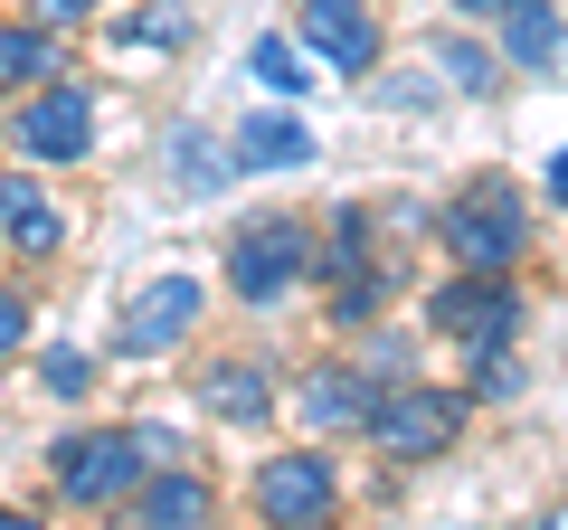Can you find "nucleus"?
<instances>
[{"mask_svg": "<svg viewBox=\"0 0 568 530\" xmlns=\"http://www.w3.org/2000/svg\"><path fill=\"white\" fill-rule=\"evenodd\" d=\"M0 143H10V114H0Z\"/></svg>", "mask_w": 568, "mask_h": 530, "instance_id": "30", "label": "nucleus"}, {"mask_svg": "<svg viewBox=\"0 0 568 530\" xmlns=\"http://www.w3.org/2000/svg\"><path fill=\"white\" fill-rule=\"evenodd\" d=\"M200 408L219 417V427H275V408H284L275 360H256V350H219V360H200Z\"/></svg>", "mask_w": 568, "mask_h": 530, "instance_id": "10", "label": "nucleus"}, {"mask_svg": "<svg viewBox=\"0 0 568 530\" xmlns=\"http://www.w3.org/2000/svg\"><path fill=\"white\" fill-rule=\"evenodd\" d=\"M123 521H133V530H200V521H219V483H209L190 455H181V465H152L142 492L123 502Z\"/></svg>", "mask_w": 568, "mask_h": 530, "instance_id": "13", "label": "nucleus"}, {"mask_svg": "<svg viewBox=\"0 0 568 530\" xmlns=\"http://www.w3.org/2000/svg\"><path fill=\"white\" fill-rule=\"evenodd\" d=\"M493 48H503V67L559 77V67H568V10H559V0H503V20H493Z\"/></svg>", "mask_w": 568, "mask_h": 530, "instance_id": "14", "label": "nucleus"}, {"mask_svg": "<svg viewBox=\"0 0 568 530\" xmlns=\"http://www.w3.org/2000/svg\"><path fill=\"white\" fill-rule=\"evenodd\" d=\"M200 313H209V285H200V275H152V285L123 304L114 350H123V360H162V350H181L190 332H200Z\"/></svg>", "mask_w": 568, "mask_h": 530, "instance_id": "8", "label": "nucleus"}, {"mask_svg": "<svg viewBox=\"0 0 568 530\" xmlns=\"http://www.w3.org/2000/svg\"><path fill=\"white\" fill-rule=\"evenodd\" d=\"M369 408H379V379H369V360H323L304 388H294V417H304V436H369Z\"/></svg>", "mask_w": 568, "mask_h": 530, "instance_id": "11", "label": "nucleus"}, {"mask_svg": "<svg viewBox=\"0 0 568 530\" xmlns=\"http://www.w3.org/2000/svg\"><path fill=\"white\" fill-rule=\"evenodd\" d=\"M20 342H29V294H20V285H0V360H10Z\"/></svg>", "mask_w": 568, "mask_h": 530, "instance_id": "27", "label": "nucleus"}, {"mask_svg": "<svg viewBox=\"0 0 568 530\" xmlns=\"http://www.w3.org/2000/svg\"><path fill=\"white\" fill-rule=\"evenodd\" d=\"M133 436H142V446H152V465H181V455H190V446H181V436H171V427H162V417H142V427H133Z\"/></svg>", "mask_w": 568, "mask_h": 530, "instance_id": "28", "label": "nucleus"}, {"mask_svg": "<svg viewBox=\"0 0 568 530\" xmlns=\"http://www.w3.org/2000/svg\"><path fill=\"white\" fill-rule=\"evenodd\" d=\"M190 39H200V10L190 0H142V10L114 20V48H190Z\"/></svg>", "mask_w": 568, "mask_h": 530, "instance_id": "20", "label": "nucleus"}, {"mask_svg": "<svg viewBox=\"0 0 568 530\" xmlns=\"http://www.w3.org/2000/svg\"><path fill=\"white\" fill-rule=\"evenodd\" d=\"M10 152L39 162V171L85 162V152H95V85L48 77V85H29V95H10Z\"/></svg>", "mask_w": 568, "mask_h": 530, "instance_id": "6", "label": "nucleus"}, {"mask_svg": "<svg viewBox=\"0 0 568 530\" xmlns=\"http://www.w3.org/2000/svg\"><path fill=\"white\" fill-rule=\"evenodd\" d=\"M313 285V218H284V208H265V218H246L237 237H227V294H237L246 313H275L284 294Z\"/></svg>", "mask_w": 568, "mask_h": 530, "instance_id": "4", "label": "nucleus"}, {"mask_svg": "<svg viewBox=\"0 0 568 530\" xmlns=\"http://www.w3.org/2000/svg\"><path fill=\"white\" fill-rule=\"evenodd\" d=\"M246 502H256V521L275 530H323L342 521V455L313 436V446H275L256 465V483H246Z\"/></svg>", "mask_w": 568, "mask_h": 530, "instance_id": "5", "label": "nucleus"}, {"mask_svg": "<svg viewBox=\"0 0 568 530\" xmlns=\"http://www.w3.org/2000/svg\"><path fill=\"white\" fill-rule=\"evenodd\" d=\"M313 67H323V58H313L304 39H275V29L246 48V77H256L265 95H313Z\"/></svg>", "mask_w": 568, "mask_h": 530, "instance_id": "21", "label": "nucleus"}, {"mask_svg": "<svg viewBox=\"0 0 568 530\" xmlns=\"http://www.w3.org/2000/svg\"><path fill=\"white\" fill-rule=\"evenodd\" d=\"M426 332L455 350H503L521 342V285L511 275H484V265H455L446 285L426 294Z\"/></svg>", "mask_w": 568, "mask_h": 530, "instance_id": "7", "label": "nucleus"}, {"mask_svg": "<svg viewBox=\"0 0 568 530\" xmlns=\"http://www.w3.org/2000/svg\"><path fill=\"white\" fill-rule=\"evenodd\" d=\"M540 181H549V200H559V208H568V143H559V152H549V171H540Z\"/></svg>", "mask_w": 568, "mask_h": 530, "instance_id": "29", "label": "nucleus"}, {"mask_svg": "<svg viewBox=\"0 0 568 530\" xmlns=\"http://www.w3.org/2000/svg\"><path fill=\"white\" fill-rule=\"evenodd\" d=\"M465 388H474V408H493V398H521V360L503 350H465Z\"/></svg>", "mask_w": 568, "mask_h": 530, "instance_id": "23", "label": "nucleus"}, {"mask_svg": "<svg viewBox=\"0 0 568 530\" xmlns=\"http://www.w3.org/2000/svg\"><path fill=\"white\" fill-rule=\"evenodd\" d=\"M48 473H58V502L123 511L142 492V473H152V446H142L133 427H67L58 446H48Z\"/></svg>", "mask_w": 568, "mask_h": 530, "instance_id": "2", "label": "nucleus"}, {"mask_svg": "<svg viewBox=\"0 0 568 530\" xmlns=\"http://www.w3.org/2000/svg\"><path fill=\"white\" fill-rule=\"evenodd\" d=\"M388 294H398V275H388V265H361V275H342V285L323 294V323L342 332V342H361L369 323H388Z\"/></svg>", "mask_w": 568, "mask_h": 530, "instance_id": "18", "label": "nucleus"}, {"mask_svg": "<svg viewBox=\"0 0 568 530\" xmlns=\"http://www.w3.org/2000/svg\"><path fill=\"white\" fill-rule=\"evenodd\" d=\"M369 256V208H323V227H313V285H342V275H361Z\"/></svg>", "mask_w": 568, "mask_h": 530, "instance_id": "17", "label": "nucleus"}, {"mask_svg": "<svg viewBox=\"0 0 568 530\" xmlns=\"http://www.w3.org/2000/svg\"><path fill=\"white\" fill-rule=\"evenodd\" d=\"M0 246L29 256V265H48V256L67 246V208H58V190L39 181V162L0 171Z\"/></svg>", "mask_w": 568, "mask_h": 530, "instance_id": "12", "label": "nucleus"}, {"mask_svg": "<svg viewBox=\"0 0 568 530\" xmlns=\"http://www.w3.org/2000/svg\"><path fill=\"white\" fill-rule=\"evenodd\" d=\"M39 379H48V398H67V408H77V398H95V360H85V350H48Z\"/></svg>", "mask_w": 568, "mask_h": 530, "instance_id": "24", "label": "nucleus"}, {"mask_svg": "<svg viewBox=\"0 0 568 530\" xmlns=\"http://www.w3.org/2000/svg\"><path fill=\"white\" fill-rule=\"evenodd\" d=\"M162 171H171V181L190 190V200H219V190L237 181V152H219L209 133H190V123H181V133L162 143Z\"/></svg>", "mask_w": 568, "mask_h": 530, "instance_id": "19", "label": "nucleus"}, {"mask_svg": "<svg viewBox=\"0 0 568 530\" xmlns=\"http://www.w3.org/2000/svg\"><path fill=\"white\" fill-rule=\"evenodd\" d=\"M436 246L455 265H484V275H521L530 256V208L511 181H465L446 208H436Z\"/></svg>", "mask_w": 568, "mask_h": 530, "instance_id": "1", "label": "nucleus"}, {"mask_svg": "<svg viewBox=\"0 0 568 530\" xmlns=\"http://www.w3.org/2000/svg\"><path fill=\"white\" fill-rule=\"evenodd\" d=\"M465 417H474V388L398 379V388H379V408H369V446H379L388 465H436V455L465 446Z\"/></svg>", "mask_w": 568, "mask_h": 530, "instance_id": "3", "label": "nucleus"}, {"mask_svg": "<svg viewBox=\"0 0 568 530\" xmlns=\"http://www.w3.org/2000/svg\"><path fill=\"white\" fill-rule=\"evenodd\" d=\"M369 95H379L388 114H417V104H436V77H388V85H369Z\"/></svg>", "mask_w": 568, "mask_h": 530, "instance_id": "26", "label": "nucleus"}, {"mask_svg": "<svg viewBox=\"0 0 568 530\" xmlns=\"http://www.w3.org/2000/svg\"><path fill=\"white\" fill-rule=\"evenodd\" d=\"M436 67H446L455 95H493V77H503V48H493V39H465V29H446V39H436Z\"/></svg>", "mask_w": 568, "mask_h": 530, "instance_id": "22", "label": "nucleus"}, {"mask_svg": "<svg viewBox=\"0 0 568 530\" xmlns=\"http://www.w3.org/2000/svg\"><path fill=\"white\" fill-rule=\"evenodd\" d=\"M227 152H237V171H313V152H323V143H313L304 114H246Z\"/></svg>", "mask_w": 568, "mask_h": 530, "instance_id": "16", "label": "nucleus"}, {"mask_svg": "<svg viewBox=\"0 0 568 530\" xmlns=\"http://www.w3.org/2000/svg\"><path fill=\"white\" fill-rule=\"evenodd\" d=\"M48 77H67V29L29 20V10H0V95H29Z\"/></svg>", "mask_w": 568, "mask_h": 530, "instance_id": "15", "label": "nucleus"}, {"mask_svg": "<svg viewBox=\"0 0 568 530\" xmlns=\"http://www.w3.org/2000/svg\"><path fill=\"white\" fill-rule=\"evenodd\" d=\"M294 39L351 85L379 77V10H369V0H294Z\"/></svg>", "mask_w": 568, "mask_h": 530, "instance_id": "9", "label": "nucleus"}, {"mask_svg": "<svg viewBox=\"0 0 568 530\" xmlns=\"http://www.w3.org/2000/svg\"><path fill=\"white\" fill-rule=\"evenodd\" d=\"M10 10H29V20H48V29H85V20H104V0H10Z\"/></svg>", "mask_w": 568, "mask_h": 530, "instance_id": "25", "label": "nucleus"}]
</instances>
